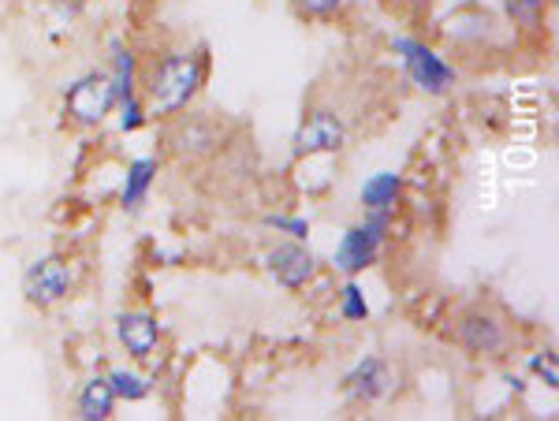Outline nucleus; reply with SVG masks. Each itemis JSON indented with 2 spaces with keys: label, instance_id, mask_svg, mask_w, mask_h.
<instances>
[{
  "label": "nucleus",
  "instance_id": "1",
  "mask_svg": "<svg viewBox=\"0 0 559 421\" xmlns=\"http://www.w3.org/2000/svg\"><path fill=\"white\" fill-rule=\"evenodd\" d=\"M202 60L187 57V52H173L153 71V109L157 112H176L194 97V89L202 86Z\"/></svg>",
  "mask_w": 559,
  "mask_h": 421
},
{
  "label": "nucleus",
  "instance_id": "2",
  "mask_svg": "<svg viewBox=\"0 0 559 421\" xmlns=\"http://www.w3.org/2000/svg\"><path fill=\"white\" fill-rule=\"evenodd\" d=\"M384 236H388V213H369L366 224L350 228L347 236L340 239L336 254H332V265L347 276L366 273V268L377 262V254H381Z\"/></svg>",
  "mask_w": 559,
  "mask_h": 421
},
{
  "label": "nucleus",
  "instance_id": "3",
  "mask_svg": "<svg viewBox=\"0 0 559 421\" xmlns=\"http://www.w3.org/2000/svg\"><path fill=\"white\" fill-rule=\"evenodd\" d=\"M395 52H403V64L407 75L414 79V86L429 89V94H444L455 83V71L429 49V45L414 41V38H395Z\"/></svg>",
  "mask_w": 559,
  "mask_h": 421
},
{
  "label": "nucleus",
  "instance_id": "4",
  "mask_svg": "<svg viewBox=\"0 0 559 421\" xmlns=\"http://www.w3.org/2000/svg\"><path fill=\"white\" fill-rule=\"evenodd\" d=\"M116 105L112 75H86L68 89V112L79 123H102Z\"/></svg>",
  "mask_w": 559,
  "mask_h": 421
},
{
  "label": "nucleus",
  "instance_id": "5",
  "mask_svg": "<svg viewBox=\"0 0 559 421\" xmlns=\"http://www.w3.org/2000/svg\"><path fill=\"white\" fill-rule=\"evenodd\" d=\"M68 288H71V273L60 257H41L38 265H31V273L23 280V291L34 306H52V302L64 299Z\"/></svg>",
  "mask_w": 559,
  "mask_h": 421
},
{
  "label": "nucleus",
  "instance_id": "6",
  "mask_svg": "<svg viewBox=\"0 0 559 421\" xmlns=\"http://www.w3.org/2000/svg\"><path fill=\"white\" fill-rule=\"evenodd\" d=\"M344 123L332 112H313L295 134V154L313 157V154H340L344 149Z\"/></svg>",
  "mask_w": 559,
  "mask_h": 421
},
{
  "label": "nucleus",
  "instance_id": "7",
  "mask_svg": "<svg viewBox=\"0 0 559 421\" xmlns=\"http://www.w3.org/2000/svg\"><path fill=\"white\" fill-rule=\"evenodd\" d=\"M269 273L276 276L284 288H302L306 280H310L313 273H318V262H313V254L299 243H284L276 250H269Z\"/></svg>",
  "mask_w": 559,
  "mask_h": 421
},
{
  "label": "nucleus",
  "instance_id": "8",
  "mask_svg": "<svg viewBox=\"0 0 559 421\" xmlns=\"http://www.w3.org/2000/svg\"><path fill=\"white\" fill-rule=\"evenodd\" d=\"M116 333H120V344L128 347L131 358H150L160 339V328L150 313H120L116 317Z\"/></svg>",
  "mask_w": 559,
  "mask_h": 421
},
{
  "label": "nucleus",
  "instance_id": "9",
  "mask_svg": "<svg viewBox=\"0 0 559 421\" xmlns=\"http://www.w3.org/2000/svg\"><path fill=\"white\" fill-rule=\"evenodd\" d=\"M459 339H463V347L474 354L503 351V328L496 325L492 317H485V313H471V317H463V325H459Z\"/></svg>",
  "mask_w": 559,
  "mask_h": 421
},
{
  "label": "nucleus",
  "instance_id": "10",
  "mask_svg": "<svg viewBox=\"0 0 559 421\" xmlns=\"http://www.w3.org/2000/svg\"><path fill=\"white\" fill-rule=\"evenodd\" d=\"M347 388L355 392L358 399L377 402L388 388H392V377H388V370H384L381 358H366V362H358L355 373L347 377Z\"/></svg>",
  "mask_w": 559,
  "mask_h": 421
},
{
  "label": "nucleus",
  "instance_id": "11",
  "mask_svg": "<svg viewBox=\"0 0 559 421\" xmlns=\"http://www.w3.org/2000/svg\"><path fill=\"white\" fill-rule=\"evenodd\" d=\"M400 191H403V179L395 172H377L373 179H366V187H362L366 213H388L395 205V199H400Z\"/></svg>",
  "mask_w": 559,
  "mask_h": 421
},
{
  "label": "nucleus",
  "instance_id": "12",
  "mask_svg": "<svg viewBox=\"0 0 559 421\" xmlns=\"http://www.w3.org/2000/svg\"><path fill=\"white\" fill-rule=\"evenodd\" d=\"M153 176H157V160H153V157L134 160V165L128 168V183H123V194H120L123 209H139V205L146 202V191H150Z\"/></svg>",
  "mask_w": 559,
  "mask_h": 421
},
{
  "label": "nucleus",
  "instance_id": "13",
  "mask_svg": "<svg viewBox=\"0 0 559 421\" xmlns=\"http://www.w3.org/2000/svg\"><path fill=\"white\" fill-rule=\"evenodd\" d=\"M112 407H116V396H112V388H108V381L102 377L90 381L83 388V396H79V418H86V421L112 418Z\"/></svg>",
  "mask_w": 559,
  "mask_h": 421
},
{
  "label": "nucleus",
  "instance_id": "14",
  "mask_svg": "<svg viewBox=\"0 0 559 421\" xmlns=\"http://www.w3.org/2000/svg\"><path fill=\"white\" fill-rule=\"evenodd\" d=\"M112 60H116V71H112V86H116V105L123 97L134 94V57L123 49L120 41H112Z\"/></svg>",
  "mask_w": 559,
  "mask_h": 421
},
{
  "label": "nucleus",
  "instance_id": "15",
  "mask_svg": "<svg viewBox=\"0 0 559 421\" xmlns=\"http://www.w3.org/2000/svg\"><path fill=\"white\" fill-rule=\"evenodd\" d=\"M108 388H112L116 399H128V402H139L150 396V381L139 377V373H128V370L108 373Z\"/></svg>",
  "mask_w": 559,
  "mask_h": 421
},
{
  "label": "nucleus",
  "instance_id": "16",
  "mask_svg": "<svg viewBox=\"0 0 559 421\" xmlns=\"http://www.w3.org/2000/svg\"><path fill=\"white\" fill-rule=\"evenodd\" d=\"M503 12L522 26H540V12H545V0H503Z\"/></svg>",
  "mask_w": 559,
  "mask_h": 421
},
{
  "label": "nucleus",
  "instance_id": "17",
  "mask_svg": "<svg viewBox=\"0 0 559 421\" xmlns=\"http://www.w3.org/2000/svg\"><path fill=\"white\" fill-rule=\"evenodd\" d=\"M344 317L347 321H366L369 317L366 294H362L358 284H347V288H344Z\"/></svg>",
  "mask_w": 559,
  "mask_h": 421
},
{
  "label": "nucleus",
  "instance_id": "18",
  "mask_svg": "<svg viewBox=\"0 0 559 421\" xmlns=\"http://www.w3.org/2000/svg\"><path fill=\"white\" fill-rule=\"evenodd\" d=\"M142 123H146V112H142L139 97H123L120 101V131H139Z\"/></svg>",
  "mask_w": 559,
  "mask_h": 421
},
{
  "label": "nucleus",
  "instance_id": "19",
  "mask_svg": "<svg viewBox=\"0 0 559 421\" xmlns=\"http://www.w3.org/2000/svg\"><path fill=\"white\" fill-rule=\"evenodd\" d=\"M530 370L540 373L548 388H556V384H559V373H556V354H552V351H540V354L530 358Z\"/></svg>",
  "mask_w": 559,
  "mask_h": 421
},
{
  "label": "nucleus",
  "instance_id": "20",
  "mask_svg": "<svg viewBox=\"0 0 559 421\" xmlns=\"http://www.w3.org/2000/svg\"><path fill=\"white\" fill-rule=\"evenodd\" d=\"M269 228H276V231H287V236H295V239H306L310 236V224L299 220V217H265Z\"/></svg>",
  "mask_w": 559,
  "mask_h": 421
},
{
  "label": "nucleus",
  "instance_id": "21",
  "mask_svg": "<svg viewBox=\"0 0 559 421\" xmlns=\"http://www.w3.org/2000/svg\"><path fill=\"white\" fill-rule=\"evenodd\" d=\"M299 8L313 20H329V15H336L344 8V0H299Z\"/></svg>",
  "mask_w": 559,
  "mask_h": 421
},
{
  "label": "nucleus",
  "instance_id": "22",
  "mask_svg": "<svg viewBox=\"0 0 559 421\" xmlns=\"http://www.w3.org/2000/svg\"><path fill=\"white\" fill-rule=\"evenodd\" d=\"M414 4H426V0H414Z\"/></svg>",
  "mask_w": 559,
  "mask_h": 421
}]
</instances>
